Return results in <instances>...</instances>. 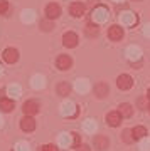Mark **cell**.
<instances>
[{
  "instance_id": "obj_1",
  "label": "cell",
  "mask_w": 150,
  "mask_h": 151,
  "mask_svg": "<svg viewBox=\"0 0 150 151\" xmlns=\"http://www.w3.org/2000/svg\"><path fill=\"white\" fill-rule=\"evenodd\" d=\"M22 109H24V114H25V116H34V114L39 113V104H37V101L31 99V101H25V103H24Z\"/></svg>"
},
{
  "instance_id": "obj_2",
  "label": "cell",
  "mask_w": 150,
  "mask_h": 151,
  "mask_svg": "<svg viewBox=\"0 0 150 151\" xmlns=\"http://www.w3.org/2000/svg\"><path fill=\"white\" fill-rule=\"evenodd\" d=\"M117 86L120 87V89H123V91H128L130 87L133 86V79H132L128 74H122V76H118Z\"/></svg>"
},
{
  "instance_id": "obj_3",
  "label": "cell",
  "mask_w": 150,
  "mask_h": 151,
  "mask_svg": "<svg viewBox=\"0 0 150 151\" xmlns=\"http://www.w3.org/2000/svg\"><path fill=\"white\" fill-rule=\"evenodd\" d=\"M71 65H73V59L69 55H59L56 59V67L59 70H68V69H71Z\"/></svg>"
},
{
  "instance_id": "obj_4",
  "label": "cell",
  "mask_w": 150,
  "mask_h": 151,
  "mask_svg": "<svg viewBox=\"0 0 150 151\" xmlns=\"http://www.w3.org/2000/svg\"><path fill=\"white\" fill-rule=\"evenodd\" d=\"M61 114L66 116V118H74L76 114H78V108L73 103H64L61 106Z\"/></svg>"
},
{
  "instance_id": "obj_5",
  "label": "cell",
  "mask_w": 150,
  "mask_h": 151,
  "mask_svg": "<svg viewBox=\"0 0 150 151\" xmlns=\"http://www.w3.org/2000/svg\"><path fill=\"white\" fill-rule=\"evenodd\" d=\"M61 15V7L58 4H49L46 7V17H47L49 20H52V19H58Z\"/></svg>"
},
{
  "instance_id": "obj_6",
  "label": "cell",
  "mask_w": 150,
  "mask_h": 151,
  "mask_svg": "<svg viewBox=\"0 0 150 151\" xmlns=\"http://www.w3.org/2000/svg\"><path fill=\"white\" fill-rule=\"evenodd\" d=\"M20 129L22 131H34L36 129V121H34L32 116H25V118H22Z\"/></svg>"
},
{
  "instance_id": "obj_7",
  "label": "cell",
  "mask_w": 150,
  "mask_h": 151,
  "mask_svg": "<svg viewBox=\"0 0 150 151\" xmlns=\"http://www.w3.org/2000/svg\"><path fill=\"white\" fill-rule=\"evenodd\" d=\"M63 44L66 47H76L78 45V35L74 32H66L63 37Z\"/></svg>"
},
{
  "instance_id": "obj_8",
  "label": "cell",
  "mask_w": 150,
  "mask_h": 151,
  "mask_svg": "<svg viewBox=\"0 0 150 151\" xmlns=\"http://www.w3.org/2000/svg\"><path fill=\"white\" fill-rule=\"evenodd\" d=\"M4 59L9 62V64H14V62H17V59H19V52H17V49H5L4 50Z\"/></svg>"
},
{
  "instance_id": "obj_9",
  "label": "cell",
  "mask_w": 150,
  "mask_h": 151,
  "mask_svg": "<svg viewBox=\"0 0 150 151\" xmlns=\"http://www.w3.org/2000/svg\"><path fill=\"white\" fill-rule=\"evenodd\" d=\"M84 4H79V2H74V4H71L69 7V12L73 17H83L84 15Z\"/></svg>"
},
{
  "instance_id": "obj_10",
  "label": "cell",
  "mask_w": 150,
  "mask_h": 151,
  "mask_svg": "<svg viewBox=\"0 0 150 151\" xmlns=\"http://www.w3.org/2000/svg\"><path fill=\"white\" fill-rule=\"evenodd\" d=\"M106 123L110 124L111 128H117V126H120V123H122V116H120V113H118V111L108 113V116H106Z\"/></svg>"
},
{
  "instance_id": "obj_11",
  "label": "cell",
  "mask_w": 150,
  "mask_h": 151,
  "mask_svg": "<svg viewBox=\"0 0 150 151\" xmlns=\"http://www.w3.org/2000/svg\"><path fill=\"white\" fill-rule=\"evenodd\" d=\"M108 37L111 39V40H120V39L123 37V29L120 27V25H111L110 30H108Z\"/></svg>"
},
{
  "instance_id": "obj_12",
  "label": "cell",
  "mask_w": 150,
  "mask_h": 151,
  "mask_svg": "<svg viewBox=\"0 0 150 151\" xmlns=\"http://www.w3.org/2000/svg\"><path fill=\"white\" fill-rule=\"evenodd\" d=\"M93 143H95V146H96L100 151H103V150H106L108 148V145H110V141H108V138L106 136H95V139H93Z\"/></svg>"
},
{
  "instance_id": "obj_13",
  "label": "cell",
  "mask_w": 150,
  "mask_h": 151,
  "mask_svg": "<svg viewBox=\"0 0 150 151\" xmlns=\"http://www.w3.org/2000/svg\"><path fill=\"white\" fill-rule=\"evenodd\" d=\"M118 113H120L122 118H130V116L133 114V108H132L130 104L123 103V104H120V106H118Z\"/></svg>"
},
{
  "instance_id": "obj_14",
  "label": "cell",
  "mask_w": 150,
  "mask_h": 151,
  "mask_svg": "<svg viewBox=\"0 0 150 151\" xmlns=\"http://www.w3.org/2000/svg\"><path fill=\"white\" fill-rule=\"evenodd\" d=\"M95 94L98 97H105L108 94V84L106 82H98L96 86H95Z\"/></svg>"
},
{
  "instance_id": "obj_15",
  "label": "cell",
  "mask_w": 150,
  "mask_h": 151,
  "mask_svg": "<svg viewBox=\"0 0 150 151\" xmlns=\"http://www.w3.org/2000/svg\"><path fill=\"white\" fill-rule=\"evenodd\" d=\"M56 91H58V94H59V96L66 97V96H68V94L71 92V86L68 84V82H59V84H58V87H56Z\"/></svg>"
},
{
  "instance_id": "obj_16",
  "label": "cell",
  "mask_w": 150,
  "mask_h": 151,
  "mask_svg": "<svg viewBox=\"0 0 150 151\" xmlns=\"http://www.w3.org/2000/svg\"><path fill=\"white\" fill-rule=\"evenodd\" d=\"M14 108H15V104H14V101L12 99H2L0 101V109L2 111H5V113H10V111H14Z\"/></svg>"
},
{
  "instance_id": "obj_17",
  "label": "cell",
  "mask_w": 150,
  "mask_h": 151,
  "mask_svg": "<svg viewBox=\"0 0 150 151\" xmlns=\"http://www.w3.org/2000/svg\"><path fill=\"white\" fill-rule=\"evenodd\" d=\"M133 138L135 139H143L145 136H147V129H145L143 126H137V128H133Z\"/></svg>"
},
{
  "instance_id": "obj_18",
  "label": "cell",
  "mask_w": 150,
  "mask_h": 151,
  "mask_svg": "<svg viewBox=\"0 0 150 151\" xmlns=\"http://www.w3.org/2000/svg\"><path fill=\"white\" fill-rule=\"evenodd\" d=\"M98 32H100V30H98L96 24H88V25H86V35H88V37H96Z\"/></svg>"
},
{
  "instance_id": "obj_19",
  "label": "cell",
  "mask_w": 150,
  "mask_h": 151,
  "mask_svg": "<svg viewBox=\"0 0 150 151\" xmlns=\"http://www.w3.org/2000/svg\"><path fill=\"white\" fill-rule=\"evenodd\" d=\"M44 84H46L44 76H34V77H32V86L36 87V89H42Z\"/></svg>"
},
{
  "instance_id": "obj_20",
  "label": "cell",
  "mask_w": 150,
  "mask_h": 151,
  "mask_svg": "<svg viewBox=\"0 0 150 151\" xmlns=\"http://www.w3.org/2000/svg\"><path fill=\"white\" fill-rule=\"evenodd\" d=\"M69 136H71V133H69V134L63 133V134L59 136V145H61V146H64V148H66V146H73V141L69 139Z\"/></svg>"
},
{
  "instance_id": "obj_21",
  "label": "cell",
  "mask_w": 150,
  "mask_h": 151,
  "mask_svg": "<svg viewBox=\"0 0 150 151\" xmlns=\"http://www.w3.org/2000/svg\"><path fill=\"white\" fill-rule=\"evenodd\" d=\"M128 59L133 62V60H137V59H140V50H138V47H130L128 50Z\"/></svg>"
},
{
  "instance_id": "obj_22",
  "label": "cell",
  "mask_w": 150,
  "mask_h": 151,
  "mask_svg": "<svg viewBox=\"0 0 150 151\" xmlns=\"http://www.w3.org/2000/svg\"><path fill=\"white\" fill-rule=\"evenodd\" d=\"M88 87L90 86H88V81H86V79H78V81H76V89L79 92H86Z\"/></svg>"
},
{
  "instance_id": "obj_23",
  "label": "cell",
  "mask_w": 150,
  "mask_h": 151,
  "mask_svg": "<svg viewBox=\"0 0 150 151\" xmlns=\"http://www.w3.org/2000/svg\"><path fill=\"white\" fill-rule=\"evenodd\" d=\"M7 91L10 92V96H14V97H19V96H20V87L15 86V84L9 86V87H7Z\"/></svg>"
},
{
  "instance_id": "obj_24",
  "label": "cell",
  "mask_w": 150,
  "mask_h": 151,
  "mask_svg": "<svg viewBox=\"0 0 150 151\" xmlns=\"http://www.w3.org/2000/svg\"><path fill=\"white\" fill-rule=\"evenodd\" d=\"M41 29H42L44 32H49V30H52V29H54V24L49 20V19H47V20H42V22H41Z\"/></svg>"
},
{
  "instance_id": "obj_25",
  "label": "cell",
  "mask_w": 150,
  "mask_h": 151,
  "mask_svg": "<svg viewBox=\"0 0 150 151\" xmlns=\"http://www.w3.org/2000/svg\"><path fill=\"white\" fill-rule=\"evenodd\" d=\"M133 139H135L133 133H132L130 129H125L123 131V141H125V143H133Z\"/></svg>"
},
{
  "instance_id": "obj_26",
  "label": "cell",
  "mask_w": 150,
  "mask_h": 151,
  "mask_svg": "<svg viewBox=\"0 0 150 151\" xmlns=\"http://www.w3.org/2000/svg\"><path fill=\"white\" fill-rule=\"evenodd\" d=\"M84 129L90 131V133H93V131L96 129V123H95L93 119H88V121L84 123Z\"/></svg>"
},
{
  "instance_id": "obj_27",
  "label": "cell",
  "mask_w": 150,
  "mask_h": 151,
  "mask_svg": "<svg viewBox=\"0 0 150 151\" xmlns=\"http://www.w3.org/2000/svg\"><path fill=\"white\" fill-rule=\"evenodd\" d=\"M9 10V2L7 0H0V14H5Z\"/></svg>"
},
{
  "instance_id": "obj_28",
  "label": "cell",
  "mask_w": 150,
  "mask_h": 151,
  "mask_svg": "<svg viewBox=\"0 0 150 151\" xmlns=\"http://www.w3.org/2000/svg\"><path fill=\"white\" fill-rule=\"evenodd\" d=\"M71 138H73V148H78V146H79V134L71 133Z\"/></svg>"
},
{
  "instance_id": "obj_29",
  "label": "cell",
  "mask_w": 150,
  "mask_h": 151,
  "mask_svg": "<svg viewBox=\"0 0 150 151\" xmlns=\"http://www.w3.org/2000/svg\"><path fill=\"white\" fill-rule=\"evenodd\" d=\"M41 151H59V150H58V146H54V145H44Z\"/></svg>"
},
{
  "instance_id": "obj_30",
  "label": "cell",
  "mask_w": 150,
  "mask_h": 151,
  "mask_svg": "<svg viewBox=\"0 0 150 151\" xmlns=\"http://www.w3.org/2000/svg\"><path fill=\"white\" fill-rule=\"evenodd\" d=\"M15 151H29V145H25V143H19L15 148Z\"/></svg>"
},
{
  "instance_id": "obj_31",
  "label": "cell",
  "mask_w": 150,
  "mask_h": 151,
  "mask_svg": "<svg viewBox=\"0 0 150 151\" xmlns=\"http://www.w3.org/2000/svg\"><path fill=\"white\" fill-rule=\"evenodd\" d=\"M142 151H150V139L142 141Z\"/></svg>"
},
{
  "instance_id": "obj_32",
  "label": "cell",
  "mask_w": 150,
  "mask_h": 151,
  "mask_svg": "<svg viewBox=\"0 0 150 151\" xmlns=\"http://www.w3.org/2000/svg\"><path fill=\"white\" fill-rule=\"evenodd\" d=\"M103 12H105L103 9H98V10H96V19H101V20H103V19H106L108 15H105Z\"/></svg>"
},
{
  "instance_id": "obj_33",
  "label": "cell",
  "mask_w": 150,
  "mask_h": 151,
  "mask_svg": "<svg viewBox=\"0 0 150 151\" xmlns=\"http://www.w3.org/2000/svg\"><path fill=\"white\" fill-rule=\"evenodd\" d=\"M76 151H90V146L88 145H81V146H78V150Z\"/></svg>"
},
{
  "instance_id": "obj_34",
  "label": "cell",
  "mask_w": 150,
  "mask_h": 151,
  "mask_svg": "<svg viewBox=\"0 0 150 151\" xmlns=\"http://www.w3.org/2000/svg\"><path fill=\"white\" fill-rule=\"evenodd\" d=\"M90 5H98V0H90Z\"/></svg>"
},
{
  "instance_id": "obj_35",
  "label": "cell",
  "mask_w": 150,
  "mask_h": 151,
  "mask_svg": "<svg viewBox=\"0 0 150 151\" xmlns=\"http://www.w3.org/2000/svg\"><path fill=\"white\" fill-rule=\"evenodd\" d=\"M145 34H149L150 35V25H149V29H145Z\"/></svg>"
},
{
  "instance_id": "obj_36",
  "label": "cell",
  "mask_w": 150,
  "mask_h": 151,
  "mask_svg": "<svg viewBox=\"0 0 150 151\" xmlns=\"http://www.w3.org/2000/svg\"><path fill=\"white\" fill-rule=\"evenodd\" d=\"M147 96H149V99H150V89H149V91H147Z\"/></svg>"
},
{
  "instance_id": "obj_37",
  "label": "cell",
  "mask_w": 150,
  "mask_h": 151,
  "mask_svg": "<svg viewBox=\"0 0 150 151\" xmlns=\"http://www.w3.org/2000/svg\"><path fill=\"white\" fill-rule=\"evenodd\" d=\"M2 124H4V119H2V118H0V126H2Z\"/></svg>"
},
{
  "instance_id": "obj_38",
  "label": "cell",
  "mask_w": 150,
  "mask_h": 151,
  "mask_svg": "<svg viewBox=\"0 0 150 151\" xmlns=\"http://www.w3.org/2000/svg\"><path fill=\"white\" fill-rule=\"evenodd\" d=\"M2 72H4V69H2V65H0V74H2Z\"/></svg>"
},
{
  "instance_id": "obj_39",
  "label": "cell",
  "mask_w": 150,
  "mask_h": 151,
  "mask_svg": "<svg viewBox=\"0 0 150 151\" xmlns=\"http://www.w3.org/2000/svg\"><path fill=\"white\" fill-rule=\"evenodd\" d=\"M135 2H140V0H135Z\"/></svg>"
},
{
  "instance_id": "obj_40",
  "label": "cell",
  "mask_w": 150,
  "mask_h": 151,
  "mask_svg": "<svg viewBox=\"0 0 150 151\" xmlns=\"http://www.w3.org/2000/svg\"><path fill=\"white\" fill-rule=\"evenodd\" d=\"M149 111H150V106H149Z\"/></svg>"
}]
</instances>
